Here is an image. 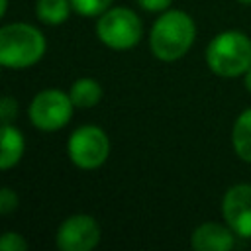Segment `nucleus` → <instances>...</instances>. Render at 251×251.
<instances>
[{"instance_id": "nucleus-3", "label": "nucleus", "mask_w": 251, "mask_h": 251, "mask_svg": "<svg viewBox=\"0 0 251 251\" xmlns=\"http://www.w3.org/2000/svg\"><path fill=\"white\" fill-rule=\"evenodd\" d=\"M206 63L218 76H239L251 67V39L237 31L227 29L216 35L206 49Z\"/></svg>"}, {"instance_id": "nucleus-5", "label": "nucleus", "mask_w": 251, "mask_h": 251, "mask_svg": "<svg viewBox=\"0 0 251 251\" xmlns=\"http://www.w3.org/2000/svg\"><path fill=\"white\" fill-rule=\"evenodd\" d=\"M73 108L75 104L69 94L57 88H47L35 94V98L31 100L29 120L41 131H57L71 120Z\"/></svg>"}, {"instance_id": "nucleus-2", "label": "nucleus", "mask_w": 251, "mask_h": 251, "mask_svg": "<svg viewBox=\"0 0 251 251\" xmlns=\"http://www.w3.org/2000/svg\"><path fill=\"white\" fill-rule=\"evenodd\" d=\"M45 53L43 33L29 24H8L0 29V63L6 69L35 65Z\"/></svg>"}, {"instance_id": "nucleus-14", "label": "nucleus", "mask_w": 251, "mask_h": 251, "mask_svg": "<svg viewBox=\"0 0 251 251\" xmlns=\"http://www.w3.org/2000/svg\"><path fill=\"white\" fill-rule=\"evenodd\" d=\"M71 4H73V8H75L80 16L90 18V16H100V14H104V12L110 8L112 0H71Z\"/></svg>"}, {"instance_id": "nucleus-1", "label": "nucleus", "mask_w": 251, "mask_h": 251, "mask_svg": "<svg viewBox=\"0 0 251 251\" xmlns=\"http://www.w3.org/2000/svg\"><path fill=\"white\" fill-rule=\"evenodd\" d=\"M196 37V25L192 18L182 10H169L157 18L151 27L149 45L157 59L176 61L180 59Z\"/></svg>"}, {"instance_id": "nucleus-13", "label": "nucleus", "mask_w": 251, "mask_h": 251, "mask_svg": "<svg viewBox=\"0 0 251 251\" xmlns=\"http://www.w3.org/2000/svg\"><path fill=\"white\" fill-rule=\"evenodd\" d=\"M71 0H37L35 14L43 24H63L71 12Z\"/></svg>"}, {"instance_id": "nucleus-7", "label": "nucleus", "mask_w": 251, "mask_h": 251, "mask_svg": "<svg viewBox=\"0 0 251 251\" xmlns=\"http://www.w3.org/2000/svg\"><path fill=\"white\" fill-rule=\"evenodd\" d=\"M100 241V227L92 216L75 214L57 229V247L61 251H88Z\"/></svg>"}, {"instance_id": "nucleus-10", "label": "nucleus", "mask_w": 251, "mask_h": 251, "mask_svg": "<svg viewBox=\"0 0 251 251\" xmlns=\"http://www.w3.org/2000/svg\"><path fill=\"white\" fill-rule=\"evenodd\" d=\"M25 143H24V135L10 124H4L2 129V155H0V167L2 169H10L14 167L22 155H24Z\"/></svg>"}, {"instance_id": "nucleus-21", "label": "nucleus", "mask_w": 251, "mask_h": 251, "mask_svg": "<svg viewBox=\"0 0 251 251\" xmlns=\"http://www.w3.org/2000/svg\"><path fill=\"white\" fill-rule=\"evenodd\" d=\"M239 2H243V4H251V0H239Z\"/></svg>"}, {"instance_id": "nucleus-16", "label": "nucleus", "mask_w": 251, "mask_h": 251, "mask_svg": "<svg viewBox=\"0 0 251 251\" xmlns=\"http://www.w3.org/2000/svg\"><path fill=\"white\" fill-rule=\"evenodd\" d=\"M16 208H18V196H16V192L12 188L4 186L2 192H0V212L2 214H10Z\"/></svg>"}, {"instance_id": "nucleus-20", "label": "nucleus", "mask_w": 251, "mask_h": 251, "mask_svg": "<svg viewBox=\"0 0 251 251\" xmlns=\"http://www.w3.org/2000/svg\"><path fill=\"white\" fill-rule=\"evenodd\" d=\"M6 6H8V0H2V14L6 12Z\"/></svg>"}, {"instance_id": "nucleus-17", "label": "nucleus", "mask_w": 251, "mask_h": 251, "mask_svg": "<svg viewBox=\"0 0 251 251\" xmlns=\"http://www.w3.org/2000/svg\"><path fill=\"white\" fill-rule=\"evenodd\" d=\"M0 114H2V120L4 124H10V120L18 114V102L12 98V96H6L2 100V106H0Z\"/></svg>"}, {"instance_id": "nucleus-4", "label": "nucleus", "mask_w": 251, "mask_h": 251, "mask_svg": "<svg viewBox=\"0 0 251 251\" xmlns=\"http://www.w3.org/2000/svg\"><path fill=\"white\" fill-rule=\"evenodd\" d=\"M96 33L110 49H131L141 39V20L129 8H108L104 14H100Z\"/></svg>"}, {"instance_id": "nucleus-18", "label": "nucleus", "mask_w": 251, "mask_h": 251, "mask_svg": "<svg viewBox=\"0 0 251 251\" xmlns=\"http://www.w3.org/2000/svg\"><path fill=\"white\" fill-rule=\"evenodd\" d=\"M173 0H137V4L141 8H145L147 12H161V10H167L171 6Z\"/></svg>"}, {"instance_id": "nucleus-9", "label": "nucleus", "mask_w": 251, "mask_h": 251, "mask_svg": "<svg viewBox=\"0 0 251 251\" xmlns=\"http://www.w3.org/2000/svg\"><path fill=\"white\" fill-rule=\"evenodd\" d=\"M233 243V229L216 222H206L192 233V247L198 251H229Z\"/></svg>"}, {"instance_id": "nucleus-15", "label": "nucleus", "mask_w": 251, "mask_h": 251, "mask_svg": "<svg viewBox=\"0 0 251 251\" xmlns=\"http://www.w3.org/2000/svg\"><path fill=\"white\" fill-rule=\"evenodd\" d=\"M0 249L2 251H25L27 249V243H25V239L20 233L6 231L2 235V239H0Z\"/></svg>"}, {"instance_id": "nucleus-12", "label": "nucleus", "mask_w": 251, "mask_h": 251, "mask_svg": "<svg viewBox=\"0 0 251 251\" xmlns=\"http://www.w3.org/2000/svg\"><path fill=\"white\" fill-rule=\"evenodd\" d=\"M73 104L76 108H90L100 102L102 98V86L92 78H78L69 92Z\"/></svg>"}, {"instance_id": "nucleus-8", "label": "nucleus", "mask_w": 251, "mask_h": 251, "mask_svg": "<svg viewBox=\"0 0 251 251\" xmlns=\"http://www.w3.org/2000/svg\"><path fill=\"white\" fill-rule=\"evenodd\" d=\"M227 226L239 237H251V184L231 186L222 204Z\"/></svg>"}, {"instance_id": "nucleus-19", "label": "nucleus", "mask_w": 251, "mask_h": 251, "mask_svg": "<svg viewBox=\"0 0 251 251\" xmlns=\"http://www.w3.org/2000/svg\"><path fill=\"white\" fill-rule=\"evenodd\" d=\"M245 88L251 92V67H249V71L245 73Z\"/></svg>"}, {"instance_id": "nucleus-6", "label": "nucleus", "mask_w": 251, "mask_h": 251, "mask_svg": "<svg viewBox=\"0 0 251 251\" xmlns=\"http://www.w3.org/2000/svg\"><path fill=\"white\" fill-rule=\"evenodd\" d=\"M110 153V141L104 129L96 126H82L69 137V157L78 169L100 167Z\"/></svg>"}, {"instance_id": "nucleus-11", "label": "nucleus", "mask_w": 251, "mask_h": 251, "mask_svg": "<svg viewBox=\"0 0 251 251\" xmlns=\"http://www.w3.org/2000/svg\"><path fill=\"white\" fill-rule=\"evenodd\" d=\"M231 143L239 159L251 163V108L243 110L233 124Z\"/></svg>"}]
</instances>
